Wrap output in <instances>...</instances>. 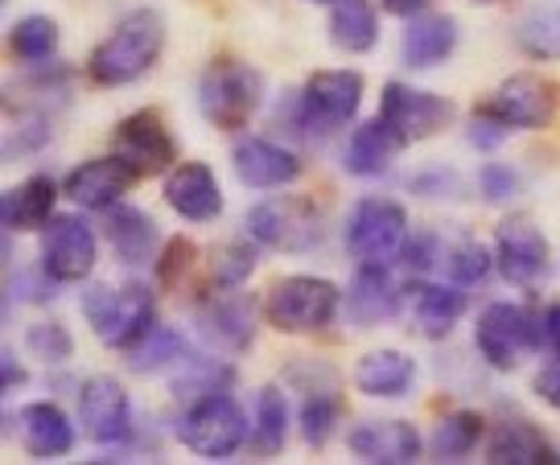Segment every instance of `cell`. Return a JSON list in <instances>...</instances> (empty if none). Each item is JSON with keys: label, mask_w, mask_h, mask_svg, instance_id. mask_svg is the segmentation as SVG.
I'll return each mask as SVG.
<instances>
[{"label": "cell", "mask_w": 560, "mask_h": 465, "mask_svg": "<svg viewBox=\"0 0 560 465\" xmlns=\"http://www.w3.org/2000/svg\"><path fill=\"white\" fill-rule=\"evenodd\" d=\"M79 425L95 445H124L132 437V399L120 380L91 375L79 387Z\"/></svg>", "instance_id": "9a60e30c"}, {"label": "cell", "mask_w": 560, "mask_h": 465, "mask_svg": "<svg viewBox=\"0 0 560 465\" xmlns=\"http://www.w3.org/2000/svg\"><path fill=\"white\" fill-rule=\"evenodd\" d=\"M330 42L347 54H368L380 42V13L371 0H338L330 13Z\"/></svg>", "instance_id": "836d02e7"}, {"label": "cell", "mask_w": 560, "mask_h": 465, "mask_svg": "<svg viewBox=\"0 0 560 465\" xmlns=\"http://www.w3.org/2000/svg\"><path fill=\"white\" fill-rule=\"evenodd\" d=\"M417 380V359L404 350H368L354 362V387L368 399H408Z\"/></svg>", "instance_id": "d4e9b609"}, {"label": "cell", "mask_w": 560, "mask_h": 465, "mask_svg": "<svg viewBox=\"0 0 560 465\" xmlns=\"http://www.w3.org/2000/svg\"><path fill=\"white\" fill-rule=\"evenodd\" d=\"M466 137H470V144L478 149V153L494 156V153H499V144H503V140H508L511 132H508V128H503L499 120H490L487 112H478V107H474V112H470V128H466Z\"/></svg>", "instance_id": "ee69618b"}, {"label": "cell", "mask_w": 560, "mask_h": 465, "mask_svg": "<svg viewBox=\"0 0 560 465\" xmlns=\"http://www.w3.org/2000/svg\"><path fill=\"white\" fill-rule=\"evenodd\" d=\"M342 310H347L350 326L359 329L396 322L404 313V289L392 276V264H359L350 276V289L342 293Z\"/></svg>", "instance_id": "2e32d148"}, {"label": "cell", "mask_w": 560, "mask_h": 465, "mask_svg": "<svg viewBox=\"0 0 560 465\" xmlns=\"http://www.w3.org/2000/svg\"><path fill=\"white\" fill-rule=\"evenodd\" d=\"M310 4H338V0H310Z\"/></svg>", "instance_id": "db71d44e"}, {"label": "cell", "mask_w": 560, "mask_h": 465, "mask_svg": "<svg viewBox=\"0 0 560 465\" xmlns=\"http://www.w3.org/2000/svg\"><path fill=\"white\" fill-rule=\"evenodd\" d=\"M400 149H404V140L375 116V120H363L350 128L347 144H342V170H347L350 177H363V182L384 177V173L396 165Z\"/></svg>", "instance_id": "484cf974"}, {"label": "cell", "mask_w": 560, "mask_h": 465, "mask_svg": "<svg viewBox=\"0 0 560 465\" xmlns=\"http://www.w3.org/2000/svg\"><path fill=\"white\" fill-rule=\"evenodd\" d=\"M54 198H58V186L37 173L30 182H21L18 190L0 194V226L4 231H42V223L54 214Z\"/></svg>", "instance_id": "f546056e"}, {"label": "cell", "mask_w": 560, "mask_h": 465, "mask_svg": "<svg viewBox=\"0 0 560 465\" xmlns=\"http://www.w3.org/2000/svg\"><path fill=\"white\" fill-rule=\"evenodd\" d=\"M474 350L490 371H515L527 354L544 350L540 317L515 301H490L474 322Z\"/></svg>", "instance_id": "30bf717a"}, {"label": "cell", "mask_w": 560, "mask_h": 465, "mask_svg": "<svg viewBox=\"0 0 560 465\" xmlns=\"http://www.w3.org/2000/svg\"><path fill=\"white\" fill-rule=\"evenodd\" d=\"M25 380H30V371H25L9 350H0V396H9V392L25 387Z\"/></svg>", "instance_id": "681fc988"}, {"label": "cell", "mask_w": 560, "mask_h": 465, "mask_svg": "<svg viewBox=\"0 0 560 465\" xmlns=\"http://www.w3.org/2000/svg\"><path fill=\"white\" fill-rule=\"evenodd\" d=\"M482 437H487V416L462 408V412L438 420V429L429 437V453H433V462H466L474 449L482 445Z\"/></svg>", "instance_id": "d6a6232c"}, {"label": "cell", "mask_w": 560, "mask_h": 465, "mask_svg": "<svg viewBox=\"0 0 560 465\" xmlns=\"http://www.w3.org/2000/svg\"><path fill=\"white\" fill-rule=\"evenodd\" d=\"M289 432H293V408L289 396L280 392L277 383H268L256 392V416H252V432H247V445L256 449L260 457H277L289 445Z\"/></svg>", "instance_id": "f1b7e54d"}, {"label": "cell", "mask_w": 560, "mask_h": 465, "mask_svg": "<svg viewBox=\"0 0 560 465\" xmlns=\"http://www.w3.org/2000/svg\"><path fill=\"white\" fill-rule=\"evenodd\" d=\"M190 264H194V243L170 240L165 252H161V284H165V289H177V280L190 272Z\"/></svg>", "instance_id": "f6af8a7d"}, {"label": "cell", "mask_w": 560, "mask_h": 465, "mask_svg": "<svg viewBox=\"0 0 560 465\" xmlns=\"http://www.w3.org/2000/svg\"><path fill=\"white\" fill-rule=\"evenodd\" d=\"M165 202L186 223H214L223 214V186L210 165L186 161V165H174L165 177Z\"/></svg>", "instance_id": "7402d4cb"}, {"label": "cell", "mask_w": 560, "mask_h": 465, "mask_svg": "<svg viewBox=\"0 0 560 465\" xmlns=\"http://www.w3.org/2000/svg\"><path fill=\"white\" fill-rule=\"evenodd\" d=\"M441 259H445V247H441V235H433V231H408V240H404L400 256H396V264H400L404 272L412 276V280H420V276H429L433 268H438Z\"/></svg>", "instance_id": "60d3db41"}, {"label": "cell", "mask_w": 560, "mask_h": 465, "mask_svg": "<svg viewBox=\"0 0 560 465\" xmlns=\"http://www.w3.org/2000/svg\"><path fill=\"white\" fill-rule=\"evenodd\" d=\"M462 42V30L450 13H417L408 18V30H404L400 54H404V67L412 70H429L450 62Z\"/></svg>", "instance_id": "4316f807"}, {"label": "cell", "mask_w": 560, "mask_h": 465, "mask_svg": "<svg viewBox=\"0 0 560 465\" xmlns=\"http://www.w3.org/2000/svg\"><path fill=\"white\" fill-rule=\"evenodd\" d=\"M100 214H104V240L112 243V252L124 268H144L158 259L161 231L153 223V214H144L140 207H124V202L100 210Z\"/></svg>", "instance_id": "cb8c5ba5"}, {"label": "cell", "mask_w": 560, "mask_h": 465, "mask_svg": "<svg viewBox=\"0 0 560 465\" xmlns=\"http://www.w3.org/2000/svg\"><path fill=\"white\" fill-rule=\"evenodd\" d=\"M34 79H18V83L0 86V107L4 112H18V116H42V107H58L62 100H70V79L62 70L34 67Z\"/></svg>", "instance_id": "1f68e13d"}, {"label": "cell", "mask_w": 560, "mask_h": 465, "mask_svg": "<svg viewBox=\"0 0 560 465\" xmlns=\"http://www.w3.org/2000/svg\"><path fill=\"white\" fill-rule=\"evenodd\" d=\"M0 432H4V412H0Z\"/></svg>", "instance_id": "11a10c76"}, {"label": "cell", "mask_w": 560, "mask_h": 465, "mask_svg": "<svg viewBox=\"0 0 560 465\" xmlns=\"http://www.w3.org/2000/svg\"><path fill=\"white\" fill-rule=\"evenodd\" d=\"M540 342L552 359H560V301L540 313Z\"/></svg>", "instance_id": "f907efd6"}, {"label": "cell", "mask_w": 560, "mask_h": 465, "mask_svg": "<svg viewBox=\"0 0 560 465\" xmlns=\"http://www.w3.org/2000/svg\"><path fill=\"white\" fill-rule=\"evenodd\" d=\"M174 432L194 457L228 462V457H235L247 445L252 416L244 412V404L231 396V392H207V396L186 399Z\"/></svg>", "instance_id": "277c9868"}, {"label": "cell", "mask_w": 560, "mask_h": 465, "mask_svg": "<svg viewBox=\"0 0 560 465\" xmlns=\"http://www.w3.org/2000/svg\"><path fill=\"white\" fill-rule=\"evenodd\" d=\"M21 432H25V445L34 457L42 462H54V457H67L70 449H74V425H70V416L58 408V404H30L25 412H21Z\"/></svg>", "instance_id": "83f0119b"}, {"label": "cell", "mask_w": 560, "mask_h": 465, "mask_svg": "<svg viewBox=\"0 0 560 465\" xmlns=\"http://www.w3.org/2000/svg\"><path fill=\"white\" fill-rule=\"evenodd\" d=\"M112 149L144 177V173H165L177 161V144L158 112H132L116 124Z\"/></svg>", "instance_id": "ac0fdd59"}, {"label": "cell", "mask_w": 560, "mask_h": 465, "mask_svg": "<svg viewBox=\"0 0 560 465\" xmlns=\"http://www.w3.org/2000/svg\"><path fill=\"white\" fill-rule=\"evenodd\" d=\"M264 107V74L244 58H214L198 74V112L219 132H244Z\"/></svg>", "instance_id": "7a4b0ae2"}, {"label": "cell", "mask_w": 560, "mask_h": 465, "mask_svg": "<svg viewBox=\"0 0 560 465\" xmlns=\"http://www.w3.org/2000/svg\"><path fill=\"white\" fill-rule=\"evenodd\" d=\"M384 9L392 18H417V13L429 9V0H384Z\"/></svg>", "instance_id": "816d5d0a"}, {"label": "cell", "mask_w": 560, "mask_h": 465, "mask_svg": "<svg viewBox=\"0 0 560 465\" xmlns=\"http://www.w3.org/2000/svg\"><path fill=\"white\" fill-rule=\"evenodd\" d=\"M342 310V289L326 276H284L277 280L260 305V317L277 334H317L334 326V317Z\"/></svg>", "instance_id": "8992f818"}, {"label": "cell", "mask_w": 560, "mask_h": 465, "mask_svg": "<svg viewBox=\"0 0 560 465\" xmlns=\"http://www.w3.org/2000/svg\"><path fill=\"white\" fill-rule=\"evenodd\" d=\"M231 165H235V177L244 182L247 190H284L301 177L298 153L264 137L240 140L235 153H231Z\"/></svg>", "instance_id": "603a6c76"}, {"label": "cell", "mask_w": 560, "mask_h": 465, "mask_svg": "<svg viewBox=\"0 0 560 465\" xmlns=\"http://www.w3.org/2000/svg\"><path fill=\"white\" fill-rule=\"evenodd\" d=\"M532 396L540 399L544 408H552V412H560V359L544 362L540 371L532 375Z\"/></svg>", "instance_id": "7dc6e473"}, {"label": "cell", "mask_w": 560, "mask_h": 465, "mask_svg": "<svg viewBox=\"0 0 560 465\" xmlns=\"http://www.w3.org/2000/svg\"><path fill=\"white\" fill-rule=\"evenodd\" d=\"M338 416H342V399L330 383H310L305 396H301V412H298V432L310 449H326L330 445L334 429H338Z\"/></svg>", "instance_id": "d590c367"}, {"label": "cell", "mask_w": 560, "mask_h": 465, "mask_svg": "<svg viewBox=\"0 0 560 465\" xmlns=\"http://www.w3.org/2000/svg\"><path fill=\"white\" fill-rule=\"evenodd\" d=\"M347 449L368 465H412L424 457V437L412 420H359L347 432Z\"/></svg>", "instance_id": "d6986e66"}, {"label": "cell", "mask_w": 560, "mask_h": 465, "mask_svg": "<svg viewBox=\"0 0 560 465\" xmlns=\"http://www.w3.org/2000/svg\"><path fill=\"white\" fill-rule=\"evenodd\" d=\"M137 182H140V173L132 170L120 153L91 156V161H83V165H74V170L67 173L62 194L83 210H107L137 190Z\"/></svg>", "instance_id": "e0dca14e"}, {"label": "cell", "mask_w": 560, "mask_h": 465, "mask_svg": "<svg viewBox=\"0 0 560 465\" xmlns=\"http://www.w3.org/2000/svg\"><path fill=\"white\" fill-rule=\"evenodd\" d=\"M177 367H182L174 375L177 399L207 396V392H231V383H235V367L223 359H210V354H186Z\"/></svg>", "instance_id": "74e56055"}, {"label": "cell", "mask_w": 560, "mask_h": 465, "mask_svg": "<svg viewBox=\"0 0 560 465\" xmlns=\"http://www.w3.org/2000/svg\"><path fill=\"white\" fill-rule=\"evenodd\" d=\"M244 231L264 252L305 256L326 240V210L305 194H272L247 210Z\"/></svg>", "instance_id": "3957f363"}, {"label": "cell", "mask_w": 560, "mask_h": 465, "mask_svg": "<svg viewBox=\"0 0 560 465\" xmlns=\"http://www.w3.org/2000/svg\"><path fill=\"white\" fill-rule=\"evenodd\" d=\"M25 346H30V354H34L37 362H50V367L54 362H67L70 350H74L67 326H58V322H37V326H30Z\"/></svg>", "instance_id": "7bdbcfd3"}, {"label": "cell", "mask_w": 560, "mask_h": 465, "mask_svg": "<svg viewBox=\"0 0 560 465\" xmlns=\"http://www.w3.org/2000/svg\"><path fill=\"white\" fill-rule=\"evenodd\" d=\"M408 186H412V194H420V198H454V194L462 190L457 173L441 170V165H433V170H420Z\"/></svg>", "instance_id": "bcb514c9"}, {"label": "cell", "mask_w": 560, "mask_h": 465, "mask_svg": "<svg viewBox=\"0 0 560 465\" xmlns=\"http://www.w3.org/2000/svg\"><path fill=\"white\" fill-rule=\"evenodd\" d=\"M487 441L490 465H560V449L548 432L527 416H503L494 420Z\"/></svg>", "instance_id": "44dd1931"}, {"label": "cell", "mask_w": 560, "mask_h": 465, "mask_svg": "<svg viewBox=\"0 0 560 465\" xmlns=\"http://www.w3.org/2000/svg\"><path fill=\"white\" fill-rule=\"evenodd\" d=\"M83 317L91 334L112 350H128L144 329L158 322V293L149 284H91L83 293Z\"/></svg>", "instance_id": "52a82bcc"}, {"label": "cell", "mask_w": 560, "mask_h": 465, "mask_svg": "<svg viewBox=\"0 0 560 465\" xmlns=\"http://www.w3.org/2000/svg\"><path fill=\"white\" fill-rule=\"evenodd\" d=\"M380 120L404 140V144H417V140H429L445 132L450 124L457 120V104L445 100L438 91H420V86L408 83H384V95H380Z\"/></svg>", "instance_id": "4fadbf2b"}, {"label": "cell", "mask_w": 560, "mask_h": 465, "mask_svg": "<svg viewBox=\"0 0 560 465\" xmlns=\"http://www.w3.org/2000/svg\"><path fill=\"white\" fill-rule=\"evenodd\" d=\"M515 46L532 62H560V0L532 4L515 25Z\"/></svg>", "instance_id": "e575fe53"}, {"label": "cell", "mask_w": 560, "mask_h": 465, "mask_svg": "<svg viewBox=\"0 0 560 465\" xmlns=\"http://www.w3.org/2000/svg\"><path fill=\"white\" fill-rule=\"evenodd\" d=\"M0 9H4V0H0Z\"/></svg>", "instance_id": "9f6ffc18"}, {"label": "cell", "mask_w": 560, "mask_h": 465, "mask_svg": "<svg viewBox=\"0 0 560 465\" xmlns=\"http://www.w3.org/2000/svg\"><path fill=\"white\" fill-rule=\"evenodd\" d=\"M58 21L46 18V13H30V18H21L13 30H9V54L25 62V67H42V62H50L54 50H58Z\"/></svg>", "instance_id": "8d00e7d4"}, {"label": "cell", "mask_w": 560, "mask_h": 465, "mask_svg": "<svg viewBox=\"0 0 560 465\" xmlns=\"http://www.w3.org/2000/svg\"><path fill=\"white\" fill-rule=\"evenodd\" d=\"M490 272H494V256H490L487 243L478 240H462L457 247H450L445 252V276H450V284H457V289H482L490 280Z\"/></svg>", "instance_id": "f35d334b"}, {"label": "cell", "mask_w": 560, "mask_h": 465, "mask_svg": "<svg viewBox=\"0 0 560 465\" xmlns=\"http://www.w3.org/2000/svg\"><path fill=\"white\" fill-rule=\"evenodd\" d=\"M404 301H408V313H412L417 334L429 338V342H445V338L462 326L466 310H470V293H466V289H457V284H433L429 276L412 280Z\"/></svg>", "instance_id": "ffe728a7"}, {"label": "cell", "mask_w": 560, "mask_h": 465, "mask_svg": "<svg viewBox=\"0 0 560 465\" xmlns=\"http://www.w3.org/2000/svg\"><path fill=\"white\" fill-rule=\"evenodd\" d=\"M363 107V74L359 70H314L301 95L289 100V112H293V132L301 137H330L338 128L354 124Z\"/></svg>", "instance_id": "5b68a950"}, {"label": "cell", "mask_w": 560, "mask_h": 465, "mask_svg": "<svg viewBox=\"0 0 560 465\" xmlns=\"http://www.w3.org/2000/svg\"><path fill=\"white\" fill-rule=\"evenodd\" d=\"M161 54H165V18L158 9H132L91 50L88 74L100 86H128L158 67Z\"/></svg>", "instance_id": "6da1fadb"}, {"label": "cell", "mask_w": 560, "mask_h": 465, "mask_svg": "<svg viewBox=\"0 0 560 465\" xmlns=\"http://www.w3.org/2000/svg\"><path fill=\"white\" fill-rule=\"evenodd\" d=\"M100 264V240L95 226L79 214H50L42 223V259L37 268L58 280V284H79L88 280Z\"/></svg>", "instance_id": "7c38bea8"}, {"label": "cell", "mask_w": 560, "mask_h": 465, "mask_svg": "<svg viewBox=\"0 0 560 465\" xmlns=\"http://www.w3.org/2000/svg\"><path fill=\"white\" fill-rule=\"evenodd\" d=\"M62 284L58 280H50V276L37 268V276L34 272H25L18 280V297L21 301H37V305H46V301H54V293H58Z\"/></svg>", "instance_id": "c3c4849f"}, {"label": "cell", "mask_w": 560, "mask_h": 465, "mask_svg": "<svg viewBox=\"0 0 560 465\" xmlns=\"http://www.w3.org/2000/svg\"><path fill=\"white\" fill-rule=\"evenodd\" d=\"M478 112H487L490 120H499L508 132H544V128H552L560 112V86L540 70H520L494 86L478 104Z\"/></svg>", "instance_id": "8fae6325"}, {"label": "cell", "mask_w": 560, "mask_h": 465, "mask_svg": "<svg viewBox=\"0 0 560 465\" xmlns=\"http://www.w3.org/2000/svg\"><path fill=\"white\" fill-rule=\"evenodd\" d=\"M470 4H508V0H470Z\"/></svg>", "instance_id": "f5cc1de1"}, {"label": "cell", "mask_w": 560, "mask_h": 465, "mask_svg": "<svg viewBox=\"0 0 560 465\" xmlns=\"http://www.w3.org/2000/svg\"><path fill=\"white\" fill-rule=\"evenodd\" d=\"M524 186V177L515 165L508 161H482V170H478V194H482V202H511L515 194Z\"/></svg>", "instance_id": "b9f144b4"}, {"label": "cell", "mask_w": 560, "mask_h": 465, "mask_svg": "<svg viewBox=\"0 0 560 465\" xmlns=\"http://www.w3.org/2000/svg\"><path fill=\"white\" fill-rule=\"evenodd\" d=\"M260 264V247L247 240V243H223L214 259H210V284L214 289H244L247 276L256 272Z\"/></svg>", "instance_id": "ab89813d"}, {"label": "cell", "mask_w": 560, "mask_h": 465, "mask_svg": "<svg viewBox=\"0 0 560 465\" xmlns=\"http://www.w3.org/2000/svg\"><path fill=\"white\" fill-rule=\"evenodd\" d=\"M190 354V342H186V334L174 326H161V322H153V326L140 334L137 342L124 350V362L137 371V375H158V371H170V367H177V362Z\"/></svg>", "instance_id": "4dcf8cb0"}, {"label": "cell", "mask_w": 560, "mask_h": 465, "mask_svg": "<svg viewBox=\"0 0 560 465\" xmlns=\"http://www.w3.org/2000/svg\"><path fill=\"white\" fill-rule=\"evenodd\" d=\"M490 256H494L499 280L511 284V289H520V293H540L544 284H548V276H552V268H557L552 243L540 231V223L527 219V214H508L503 223L494 226Z\"/></svg>", "instance_id": "ba28073f"}, {"label": "cell", "mask_w": 560, "mask_h": 465, "mask_svg": "<svg viewBox=\"0 0 560 465\" xmlns=\"http://www.w3.org/2000/svg\"><path fill=\"white\" fill-rule=\"evenodd\" d=\"M404 240H408V210L387 194H368L350 207L342 223V247L359 264H396Z\"/></svg>", "instance_id": "9c48e42d"}, {"label": "cell", "mask_w": 560, "mask_h": 465, "mask_svg": "<svg viewBox=\"0 0 560 465\" xmlns=\"http://www.w3.org/2000/svg\"><path fill=\"white\" fill-rule=\"evenodd\" d=\"M194 322H198V334L214 350L244 354V350H252L256 329H260V301L240 293V289H214V293H207L198 301Z\"/></svg>", "instance_id": "5bb4252c"}]
</instances>
